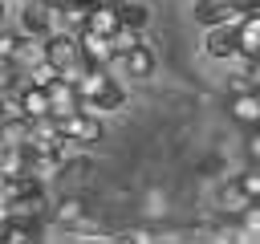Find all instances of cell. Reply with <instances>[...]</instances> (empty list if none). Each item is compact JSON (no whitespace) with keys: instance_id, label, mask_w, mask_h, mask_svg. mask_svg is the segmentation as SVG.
<instances>
[{"instance_id":"6da1fadb","label":"cell","mask_w":260,"mask_h":244,"mask_svg":"<svg viewBox=\"0 0 260 244\" xmlns=\"http://www.w3.org/2000/svg\"><path fill=\"white\" fill-rule=\"evenodd\" d=\"M20 33L24 37H37V41H49L53 33H61L57 8L45 4V0H24V8H20Z\"/></svg>"},{"instance_id":"7a4b0ae2","label":"cell","mask_w":260,"mask_h":244,"mask_svg":"<svg viewBox=\"0 0 260 244\" xmlns=\"http://www.w3.org/2000/svg\"><path fill=\"white\" fill-rule=\"evenodd\" d=\"M203 49H207V57H215V61L240 57V20L211 24V28H207V37H203Z\"/></svg>"},{"instance_id":"3957f363","label":"cell","mask_w":260,"mask_h":244,"mask_svg":"<svg viewBox=\"0 0 260 244\" xmlns=\"http://www.w3.org/2000/svg\"><path fill=\"white\" fill-rule=\"evenodd\" d=\"M61 122V130H65V138L69 142H81V146H93L98 138H102V122H98V110H73V114H65V118H57Z\"/></svg>"},{"instance_id":"277c9868","label":"cell","mask_w":260,"mask_h":244,"mask_svg":"<svg viewBox=\"0 0 260 244\" xmlns=\"http://www.w3.org/2000/svg\"><path fill=\"white\" fill-rule=\"evenodd\" d=\"M16 106H20V114H24L28 122H41V118H49V114H53V102H49V85L24 81V85L16 89Z\"/></svg>"},{"instance_id":"5b68a950","label":"cell","mask_w":260,"mask_h":244,"mask_svg":"<svg viewBox=\"0 0 260 244\" xmlns=\"http://www.w3.org/2000/svg\"><path fill=\"white\" fill-rule=\"evenodd\" d=\"M49 102H53V118H65V114H73V110H81V106H85V102H81L77 81L61 77V73L49 81Z\"/></svg>"},{"instance_id":"8992f818","label":"cell","mask_w":260,"mask_h":244,"mask_svg":"<svg viewBox=\"0 0 260 244\" xmlns=\"http://www.w3.org/2000/svg\"><path fill=\"white\" fill-rule=\"evenodd\" d=\"M77 41H81V57H85L89 65H114V61H118V53H114V41H110L106 33L81 28V33H77Z\"/></svg>"},{"instance_id":"52a82bcc","label":"cell","mask_w":260,"mask_h":244,"mask_svg":"<svg viewBox=\"0 0 260 244\" xmlns=\"http://www.w3.org/2000/svg\"><path fill=\"white\" fill-rule=\"evenodd\" d=\"M228 114L240 122V126H260V89L252 85V89H240V94H232V102H228Z\"/></svg>"},{"instance_id":"ba28073f","label":"cell","mask_w":260,"mask_h":244,"mask_svg":"<svg viewBox=\"0 0 260 244\" xmlns=\"http://www.w3.org/2000/svg\"><path fill=\"white\" fill-rule=\"evenodd\" d=\"M85 28L114 37V33L122 28V16H118V0H98V4L89 8V24H85Z\"/></svg>"},{"instance_id":"9c48e42d","label":"cell","mask_w":260,"mask_h":244,"mask_svg":"<svg viewBox=\"0 0 260 244\" xmlns=\"http://www.w3.org/2000/svg\"><path fill=\"white\" fill-rule=\"evenodd\" d=\"M236 16H240V12H236L232 0H195V20H199L203 28L223 24V20H236Z\"/></svg>"},{"instance_id":"30bf717a","label":"cell","mask_w":260,"mask_h":244,"mask_svg":"<svg viewBox=\"0 0 260 244\" xmlns=\"http://www.w3.org/2000/svg\"><path fill=\"white\" fill-rule=\"evenodd\" d=\"M118 65H122L130 77H150V73H154V49L138 41L130 53H122V57H118Z\"/></svg>"},{"instance_id":"8fae6325","label":"cell","mask_w":260,"mask_h":244,"mask_svg":"<svg viewBox=\"0 0 260 244\" xmlns=\"http://www.w3.org/2000/svg\"><path fill=\"white\" fill-rule=\"evenodd\" d=\"M248 203H252V195L244 191V183H240V179H236V183H228V187L219 191V211H223V216H232V220H240V211H244Z\"/></svg>"},{"instance_id":"7c38bea8","label":"cell","mask_w":260,"mask_h":244,"mask_svg":"<svg viewBox=\"0 0 260 244\" xmlns=\"http://www.w3.org/2000/svg\"><path fill=\"white\" fill-rule=\"evenodd\" d=\"M122 106H126V89H122L118 81H110L98 98L85 102V110H98V114H110V110H122Z\"/></svg>"},{"instance_id":"4fadbf2b","label":"cell","mask_w":260,"mask_h":244,"mask_svg":"<svg viewBox=\"0 0 260 244\" xmlns=\"http://www.w3.org/2000/svg\"><path fill=\"white\" fill-rule=\"evenodd\" d=\"M118 16H122V24L126 28H146V20H150V12H146V4L142 0H118Z\"/></svg>"},{"instance_id":"5bb4252c","label":"cell","mask_w":260,"mask_h":244,"mask_svg":"<svg viewBox=\"0 0 260 244\" xmlns=\"http://www.w3.org/2000/svg\"><path fill=\"white\" fill-rule=\"evenodd\" d=\"M110 41H114V53L122 57V53H130V49H134V45L142 41V33H138V28H126V24H122V28H118V33L110 37Z\"/></svg>"},{"instance_id":"9a60e30c","label":"cell","mask_w":260,"mask_h":244,"mask_svg":"<svg viewBox=\"0 0 260 244\" xmlns=\"http://www.w3.org/2000/svg\"><path fill=\"white\" fill-rule=\"evenodd\" d=\"M240 228H244V232H252V236L260 232V199H252V203L240 211Z\"/></svg>"},{"instance_id":"2e32d148","label":"cell","mask_w":260,"mask_h":244,"mask_svg":"<svg viewBox=\"0 0 260 244\" xmlns=\"http://www.w3.org/2000/svg\"><path fill=\"white\" fill-rule=\"evenodd\" d=\"M20 41H24V33H8V28H0V57H16Z\"/></svg>"},{"instance_id":"e0dca14e","label":"cell","mask_w":260,"mask_h":244,"mask_svg":"<svg viewBox=\"0 0 260 244\" xmlns=\"http://www.w3.org/2000/svg\"><path fill=\"white\" fill-rule=\"evenodd\" d=\"M57 220H81V199H77V195L61 199V203H57Z\"/></svg>"},{"instance_id":"ac0fdd59","label":"cell","mask_w":260,"mask_h":244,"mask_svg":"<svg viewBox=\"0 0 260 244\" xmlns=\"http://www.w3.org/2000/svg\"><path fill=\"white\" fill-rule=\"evenodd\" d=\"M240 183H244V191H248L252 199H260V167H252V171H244V175H240Z\"/></svg>"},{"instance_id":"d6986e66","label":"cell","mask_w":260,"mask_h":244,"mask_svg":"<svg viewBox=\"0 0 260 244\" xmlns=\"http://www.w3.org/2000/svg\"><path fill=\"white\" fill-rule=\"evenodd\" d=\"M248 155L260 163V126H252V138H248Z\"/></svg>"},{"instance_id":"ffe728a7","label":"cell","mask_w":260,"mask_h":244,"mask_svg":"<svg viewBox=\"0 0 260 244\" xmlns=\"http://www.w3.org/2000/svg\"><path fill=\"white\" fill-rule=\"evenodd\" d=\"M45 4H53V8H61V4H65V0H45Z\"/></svg>"},{"instance_id":"44dd1931","label":"cell","mask_w":260,"mask_h":244,"mask_svg":"<svg viewBox=\"0 0 260 244\" xmlns=\"http://www.w3.org/2000/svg\"><path fill=\"white\" fill-rule=\"evenodd\" d=\"M0 28H4V4H0Z\"/></svg>"}]
</instances>
